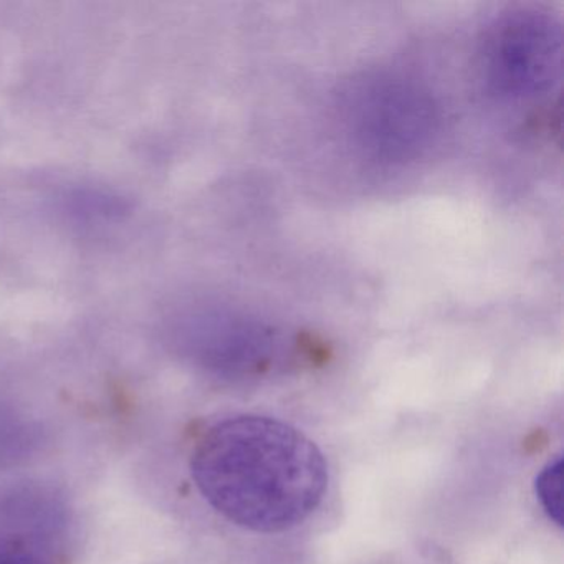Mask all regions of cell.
I'll list each match as a JSON object with an SVG mask.
<instances>
[{"instance_id":"cell-1","label":"cell","mask_w":564,"mask_h":564,"mask_svg":"<svg viewBox=\"0 0 564 564\" xmlns=\"http://www.w3.org/2000/svg\"><path fill=\"white\" fill-rule=\"evenodd\" d=\"M191 471L217 513L253 533L299 527L328 488L318 445L267 415H234L214 424L194 448Z\"/></svg>"},{"instance_id":"cell-2","label":"cell","mask_w":564,"mask_h":564,"mask_svg":"<svg viewBox=\"0 0 564 564\" xmlns=\"http://www.w3.org/2000/svg\"><path fill=\"white\" fill-rule=\"evenodd\" d=\"M339 115L356 150L378 163L417 160L441 130V110L431 91L394 72H369L349 82Z\"/></svg>"},{"instance_id":"cell-3","label":"cell","mask_w":564,"mask_h":564,"mask_svg":"<svg viewBox=\"0 0 564 564\" xmlns=\"http://www.w3.org/2000/svg\"><path fill=\"white\" fill-rule=\"evenodd\" d=\"M563 28L553 12L513 9L485 35L481 67L495 94L508 100H536L560 85Z\"/></svg>"},{"instance_id":"cell-4","label":"cell","mask_w":564,"mask_h":564,"mask_svg":"<svg viewBox=\"0 0 564 564\" xmlns=\"http://www.w3.org/2000/svg\"><path fill=\"white\" fill-rule=\"evenodd\" d=\"M189 345L206 368L226 375H253L292 358L300 338L256 316L214 312L196 319Z\"/></svg>"},{"instance_id":"cell-5","label":"cell","mask_w":564,"mask_h":564,"mask_svg":"<svg viewBox=\"0 0 564 564\" xmlns=\"http://www.w3.org/2000/svg\"><path fill=\"white\" fill-rule=\"evenodd\" d=\"M0 564H57V561L41 538L0 531Z\"/></svg>"},{"instance_id":"cell-6","label":"cell","mask_w":564,"mask_h":564,"mask_svg":"<svg viewBox=\"0 0 564 564\" xmlns=\"http://www.w3.org/2000/svg\"><path fill=\"white\" fill-rule=\"evenodd\" d=\"M538 503L551 521L563 524V458L547 462L534 481Z\"/></svg>"}]
</instances>
